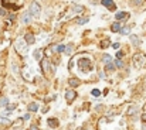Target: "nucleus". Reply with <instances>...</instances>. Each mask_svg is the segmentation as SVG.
<instances>
[{"instance_id": "nucleus-16", "label": "nucleus", "mask_w": 146, "mask_h": 130, "mask_svg": "<svg viewBox=\"0 0 146 130\" xmlns=\"http://www.w3.org/2000/svg\"><path fill=\"white\" fill-rule=\"evenodd\" d=\"M88 20H90V18H87V17H81V18L78 20V24H80V26H82V24L88 23Z\"/></svg>"}, {"instance_id": "nucleus-14", "label": "nucleus", "mask_w": 146, "mask_h": 130, "mask_svg": "<svg viewBox=\"0 0 146 130\" xmlns=\"http://www.w3.org/2000/svg\"><path fill=\"white\" fill-rule=\"evenodd\" d=\"M143 3V0H131V4L133 6V7H138V6H141Z\"/></svg>"}, {"instance_id": "nucleus-9", "label": "nucleus", "mask_w": 146, "mask_h": 130, "mask_svg": "<svg viewBox=\"0 0 146 130\" xmlns=\"http://www.w3.org/2000/svg\"><path fill=\"white\" fill-rule=\"evenodd\" d=\"M58 119H55V117H51V119H48V126L50 127H58Z\"/></svg>"}, {"instance_id": "nucleus-8", "label": "nucleus", "mask_w": 146, "mask_h": 130, "mask_svg": "<svg viewBox=\"0 0 146 130\" xmlns=\"http://www.w3.org/2000/svg\"><path fill=\"white\" fill-rule=\"evenodd\" d=\"M81 82H80V79H77V78H70L68 79V85L70 86H78Z\"/></svg>"}, {"instance_id": "nucleus-7", "label": "nucleus", "mask_w": 146, "mask_h": 130, "mask_svg": "<svg viewBox=\"0 0 146 130\" xmlns=\"http://www.w3.org/2000/svg\"><path fill=\"white\" fill-rule=\"evenodd\" d=\"M131 26H126V27H121V30H119V33L122 34V36H128V34H131Z\"/></svg>"}, {"instance_id": "nucleus-13", "label": "nucleus", "mask_w": 146, "mask_h": 130, "mask_svg": "<svg viewBox=\"0 0 146 130\" xmlns=\"http://www.w3.org/2000/svg\"><path fill=\"white\" fill-rule=\"evenodd\" d=\"M37 110H38V105L36 102H33V103L29 105V112H37Z\"/></svg>"}, {"instance_id": "nucleus-17", "label": "nucleus", "mask_w": 146, "mask_h": 130, "mask_svg": "<svg viewBox=\"0 0 146 130\" xmlns=\"http://www.w3.org/2000/svg\"><path fill=\"white\" fill-rule=\"evenodd\" d=\"M6 105H9V98H3V99H0V106H6Z\"/></svg>"}, {"instance_id": "nucleus-4", "label": "nucleus", "mask_w": 146, "mask_h": 130, "mask_svg": "<svg viewBox=\"0 0 146 130\" xmlns=\"http://www.w3.org/2000/svg\"><path fill=\"white\" fill-rule=\"evenodd\" d=\"M65 98H67V103H72L74 99L77 98V92L75 90H65Z\"/></svg>"}, {"instance_id": "nucleus-1", "label": "nucleus", "mask_w": 146, "mask_h": 130, "mask_svg": "<svg viewBox=\"0 0 146 130\" xmlns=\"http://www.w3.org/2000/svg\"><path fill=\"white\" fill-rule=\"evenodd\" d=\"M29 11L33 14V17H34V16H40V13H41V6H40V3H38V1H33V3L30 4Z\"/></svg>"}, {"instance_id": "nucleus-11", "label": "nucleus", "mask_w": 146, "mask_h": 130, "mask_svg": "<svg viewBox=\"0 0 146 130\" xmlns=\"http://www.w3.org/2000/svg\"><path fill=\"white\" fill-rule=\"evenodd\" d=\"M131 40H132V44H133V45H136V47L141 45V41H139V37H138V36L131 34Z\"/></svg>"}, {"instance_id": "nucleus-15", "label": "nucleus", "mask_w": 146, "mask_h": 130, "mask_svg": "<svg viewBox=\"0 0 146 130\" xmlns=\"http://www.w3.org/2000/svg\"><path fill=\"white\" fill-rule=\"evenodd\" d=\"M122 67H123L122 59H115V68H122Z\"/></svg>"}, {"instance_id": "nucleus-12", "label": "nucleus", "mask_w": 146, "mask_h": 130, "mask_svg": "<svg viewBox=\"0 0 146 130\" xmlns=\"http://www.w3.org/2000/svg\"><path fill=\"white\" fill-rule=\"evenodd\" d=\"M102 62H104V64H109V62H112V57L108 55V54H104V55H102Z\"/></svg>"}, {"instance_id": "nucleus-20", "label": "nucleus", "mask_w": 146, "mask_h": 130, "mask_svg": "<svg viewBox=\"0 0 146 130\" xmlns=\"http://www.w3.org/2000/svg\"><path fill=\"white\" fill-rule=\"evenodd\" d=\"M57 51H58V52H62V51H65V45H60V47L57 48Z\"/></svg>"}, {"instance_id": "nucleus-3", "label": "nucleus", "mask_w": 146, "mask_h": 130, "mask_svg": "<svg viewBox=\"0 0 146 130\" xmlns=\"http://www.w3.org/2000/svg\"><path fill=\"white\" fill-rule=\"evenodd\" d=\"M31 20H33V14H31L29 10L24 11L23 16H21V23H23V24H29V23H31Z\"/></svg>"}, {"instance_id": "nucleus-10", "label": "nucleus", "mask_w": 146, "mask_h": 130, "mask_svg": "<svg viewBox=\"0 0 146 130\" xmlns=\"http://www.w3.org/2000/svg\"><path fill=\"white\" fill-rule=\"evenodd\" d=\"M121 30V24L116 21V23H112L111 24V31H113V33H118Z\"/></svg>"}, {"instance_id": "nucleus-22", "label": "nucleus", "mask_w": 146, "mask_h": 130, "mask_svg": "<svg viewBox=\"0 0 146 130\" xmlns=\"http://www.w3.org/2000/svg\"><path fill=\"white\" fill-rule=\"evenodd\" d=\"M116 57H118V59H121V58L123 57V52H122V51H118V54H116Z\"/></svg>"}, {"instance_id": "nucleus-2", "label": "nucleus", "mask_w": 146, "mask_h": 130, "mask_svg": "<svg viewBox=\"0 0 146 130\" xmlns=\"http://www.w3.org/2000/svg\"><path fill=\"white\" fill-rule=\"evenodd\" d=\"M101 3H102V6H105L111 11H115L116 10V4L113 3V0H101Z\"/></svg>"}, {"instance_id": "nucleus-18", "label": "nucleus", "mask_w": 146, "mask_h": 130, "mask_svg": "<svg viewBox=\"0 0 146 130\" xmlns=\"http://www.w3.org/2000/svg\"><path fill=\"white\" fill-rule=\"evenodd\" d=\"M105 68H106V71H113V69H115V65H113L112 62H109V64H106Z\"/></svg>"}, {"instance_id": "nucleus-5", "label": "nucleus", "mask_w": 146, "mask_h": 130, "mask_svg": "<svg viewBox=\"0 0 146 130\" xmlns=\"http://www.w3.org/2000/svg\"><path fill=\"white\" fill-rule=\"evenodd\" d=\"M24 40H26V43L29 44V45H31V44L36 43V37L31 34V33H29V34H26L24 36Z\"/></svg>"}, {"instance_id": "nucleus-24", "label": "nucleus", "mask_w": 146, "mask_h": 130, "mask_svg": "<svg viewBox=\"0 0 146 130\" xmlns=\"http://www.w3.org/2000/svg\"><path fill=\"white\" fill-rule=\"evenodd\" d=\"M30 130H38V129H37V126H36V125H33V126L30 127Z\"/></svg>"}, {"instance_id": "nucleus-6", "label": "nucleus", "mask_w": 146, "mask_h": 130, "mask_svg": "<svg viewBox=\"0 0 146 130\" xmlns=\"http://www.w3.org/2000/svg\"><path fill=\"white\" fill-rule=\"evenodd\" d=\"M126 17H129V14L128 13H125V11H118L116 14H115V18L119 21V20H125Z\"/></svg>"}, {"instance_id": "nucleus-23", "label": "nucleus", "mask_w": 146, "mask_h": 130, "mask_svg": "<svg viewBox=\"0 0 146 130\" xmlns=\"http://www.w3.org/2000/svg\"><path fill=\"white\" fill-rule=\"evenodd\" d=\"M4 14H6V11L3 9H0V16H4Z\"/></svg>"}, {"instance_id": "nucleus-19", "label": "nucleus", "mask_w": 146, "mask_h": 130, "mask_svg": "<svg viewBox=\"0 0 146 130\" xmlns=\"http://www.w3.org/2000/svg\"><path fill=\"white\" fill-rule=\"evenodd\" d=\"M82 10H84V7H82V6H80V4L74 7V11H75V13H80V11H82Z\"/></svg>"}, {"instance_id": "nucleus-21", "label": "nucleus", "mask_w": 146, "mask_h": 130, "mask_svg": "<svg viewBox=\"0 0 146 130\" xmlns=\"http://www.w3.org/2000/svg\"><path fill=\"white\" fill-rule=\"evenodd\" d=\"M92 95H94V96H99V95H101V92H99L98 89H94V90H92Z\"/></svg>"}]
</instances>
